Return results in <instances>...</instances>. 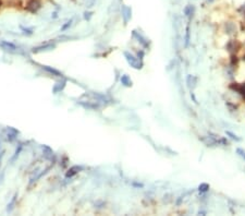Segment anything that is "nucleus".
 Masks as SVG:
<instances>
[{"label":"nucleus","mask_w":245,"mask_h":216,"mask_svg":"<svg viewBox=\"0 0 245 216\" xmlns=\"http://www.w3.org/2000/svg\"><path fill=\"white\" fill-rule=\"evenodd\" d=\"M0 46L5 50L10 51V52H15L18 50V47H16L14 44H12V43H10V42H7V40H1V42H0Z\"/></svg>","instance_id":"1"},{"label":"nucleus","mask_w":245,"mask_h":216,"mask_svg":"<svg viewBox=\"0 0 245 216\" xmlns=\"http://www.w3.org/2000/svg\"><path fill=\"white\" fill-rule=\"evenodd\" d=\"M53 48H55V45L47 43V44L42 45V46H38V47H34L32 49V52H34V54H37V52L45 51V50H50V49H53Z\"/></svg>","instance_id":"2"},{"label":"nucleus","mask_w":245,"mask_h":216,"mask_svg":"<svg viewBox=\"0 0 245 216\" xmlns=\"http://www.w3.org/2000/svg\"><path fill=\"white\" fill-rule=\"evenodd\" d=\"M18 134H19V132L15 129H13V128H8L7 129V140L8 141L12 142L13 140H15V138H16Z\"/></svg>","instance_id":"3"},{"label":"nucleus","mask_w":245,"mask_h":216,"mask_svg":"<svg viewBox=\"0 0 245 216\" xmlns=\"http://www.w3.org/2000/svg\"><path fill=\"white\" fill-rule=\"evenodd\" d=\"M39 8H40V5L37 0H32V1H30L27 5V9L30 11H32V12H36Z\"/></svg>","instance_id":"4"},{"label":"nucleus","mask_w":245,"mask_h":216,"mask_svg":"<svg viewBox=\"0 0 245 216\" xmlns=\"http://www.w3.org/2000/svg\"><path fill=\"white\" fill-rule=\"evenodd\" d=\"M83 167L82 166H73L72 168L69 169V172H67V177H72L74 176V175L78 174L80 170H82Z\"/></svg>","instance_id":"5"},{"label":"nucleus","mask_w":245,"mask_h":216,"mask_svg":"<svg viewBox=\"0 0 245 216\" xmlns=\"http://www.w3.org/2000/svg\"><path fill=\"white\" fill-rule=\"evenodd\" d=\"M42 149H43V151H44V155H45L46 158H50V157H53V150L50 149L49 146H47V145H43V146H42Z\"/></svg>","instance_id":"6"},{"label":"nucleus","mask_w":245,"mask_h":216,"mask_svg":"<svg viewBox=\"0 0 245 216\" xmlns=\"http://www.w3.org/2000/svg\"><path fill=\"white\" fill-rule=\"evenodd\" d=\"M43 69H45L47 72H49V73H51V74L53 75H57V77H62V73H60V72L58 71V70L53 69V68L51 67H48V66H44Z\"/></svg>","instance_id":"7"},{"label":"nucleus","mask_w":245,"mask_h":216,"mask_svg":"<svg viewBox=\"0 0 245 216\" xmlns=\"http://www.w3.org/2000/svg\"><path fill=\"white\" fill-rule=\"evenodd\" d=\"M125 56H126V59L129 60V62H130L131 65L132 66H134V68H136V69H140V66L137 65V59H135L134 57H133V56H129V54L128 52H125Z\"/></svg>","instance_id":"8"},{"label":"nucleus","mask_w":245,"mask_h":216,"mask_svg":"<svg viewBox=\"0 0 245 216\" xmlns=\"http://www.w3.org/2000/svg\"><path fill=\"white\" fill-rule=\"evenodd\" d=\"M64 85H65V81H62V82H58L57 84H55V86H53V92H55V93L60 92L61 89H63Z\"/></svg>","instance_id":"9"},{"label":"nucleus","mask_w":245,"mask_h":216,"mask_svg":"<svg viewBox=\"0 0 245 216\" xmlns=\"http://www.w3.org/2000/svg\"><path fill=\"white\" fill-rule=\"evenodd\" d=\"M16 196H18V194L15 193L14 194V196L12 198V200H11V202L9 204H8V207H7V211L8 212H12V210H13V207H14V203H15V200H16Z\"/></svg>","instance_id":"10"},{"label":"nucleus","mask_w":245,"mask_h":216,"mask_svg":"<svg viewBox=\"0 0 245 216\" xmlns=\"http://www.w3.org/2000/svg\"><path fill=\"white\" fill-rule=\"evenodd\" d=\"M121 81H122L123 84L126 85V86H131V85H132V81H131L130 78H129L128 75H122Z\"/></svg>","instance_id":"11"},{"label":"nucleus","mask_w":245,"mask_h":216,"mask_svg":"<svg viewBox=\"0 0 245 216\" xmlns=\"http://www.w3.org/2000/svg\"><path fill=\"white\" fill-rule=\"evenodd\" d=\"M234 89H238L239 92L241 93V95H242L243 97H245V83H244V84L241 85V86H235Z\"/></svg>","instance_id":"12"},{"label":"nucleus","mask_w":245,"mask_h":216,"mask_svg":"<svg viewBox=\"0 0 245 216\" xmlns=\"http://www.w3.org/2000/svg\"><path fill=\"white\" fill-rule=\"evenodd\" d=\"M208 189H209V186H208L207 184H202L199 186V189H198V190L202 192H205V191H207Z\"/></svg>","instance_id":"13"},{"label":"nucleus","mask_w":245,"mask_h":216,"mask_svg":"<svg viewBox=\"0 0 245 216\" xmlns=\"http://www.w3.org/2000/svg\"><path fill=\"white\" fill-rule=\"evenodd\" d=\"M21 150H22V146H19V150H16V151H15L14 156H13L12 158H11V163H13V161H14V159L19 156V154H20V152H21Z\"/></svg>","instance_id":"14"},{"label":"nucleus","mask_w":245,"mask_h":216,"mask_svg":"<svg viewBox=\"0 0 245 216\" xmlns=\"http://www.w3.org/2000/svg\"><path fill=\"white\" fill-rule=\"evenodd\" d=\"M227 134H228V135H230L231 139L236 140V141H240V138H238V137H236V135H234V134H233V133H231L230 131H227Z\"/></svg>","instance_id":"15"},{"label":"nucleus","mask_w":245,"mask_h":216,"mask_svg":"<svg viewBox=\"0 0 245 216\" xmlns=\"http://www.w3.org/2000/svg\"><path fill=\"white\" fill-rule=\"evenodd\" d=\"M238 153H240V155H241V156H242V157H244V158H245V152H243L241 149H238Z\"/></svg>","instance_id":"16"},{"label":"nucleus","mask_w":245,"mask_h":216,"mask_svg":"<svg viewBox=\"0 0 245 216\" xmlns=\"http://www.w3.org/2000/svg\"><path fill=\"white\" fill-rule=\"evenodd\" d=\"M71 22H72V20L69 21V22H68V24H65L64 26H63V28H62V30H65V28H69V26H70V25H71Z\"/></svg>","instance_id":"17"},{"label":"nucleus","mask_w":245,"mask_h":216,"mask_svg":"<svg viewBox=\"0 0 245 216\" xmlns=\"http://www.w3.org/2000/svg\"><path fill=\"white\" fill-rule=\"evenodd\" d=\"M1 5H2V2H1V0H0V7H1Z\"/></svg>","instance_id":"18"},{"label":"nucleus","mask_w":245,"mask_h":216,"mask_svg":"<svg viewBox=\"0 0 245 216\" xmlns=\"http://www.w3.org/2000/svg\"><path fill=\"white\" fill-rule=\"evenodd\" d=\"M244 59H245V57H244Z\"/></svg>","instance_id":"19"}]
</instances>
